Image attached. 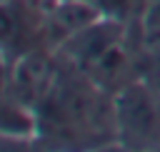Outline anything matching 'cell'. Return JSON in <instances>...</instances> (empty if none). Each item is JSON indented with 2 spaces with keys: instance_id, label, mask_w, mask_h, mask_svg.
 Here are the masks:
<instances>
[{
  "instance_id": "cell-3",
  "label": "cell",
  "mask_w": 160,
  "mask_h": 152,
  "mask_svg": "<svg viewBox=\"0 0 160 152\" xmlns=\"http://www.w3.org/2000/svg\"><path fill=\"white\" fill-rule=\"evenodd\" d=\"M10 62H8V57H5V52L0 50V90L2 87H8V82H10Z\"/></svg>"
},
{
  "instance_id": "cell-4",
  "label": "cell",
  "mask_w": 160,
  "mask_h": 152,
  "mask_svg": "<svg viewBox=\"0 0 160 152\" xmlns=\"http://www.w3.org/2000/svg\"><path fill=\"white\" fill-rule=\"evenodd\" d=\"M0 50H2V42H0Z\"/></svg>"
},
{
  "instance_id": "cell-1",
  "label": "cell",
  "mask_w": 160,
  "mask_h": 152,
  "mask_svg": "<svg viewBox=\"0 0 160 152\" xmlns=\"http://www.w3.org/2000/svg\"><path fill=\"white\" fill-rule=\"evenodd\" d=\"M118 115V137L122 142L145 145L158 140L160 135V107L150 97V92L140 85H128L120 90L115 100Z\"/></svg>"
},
{
  "instance_id": "cell-2",
  "label": "cell",
  "mask_w": 160,
  "mask_h": 152,
  "mask_svg": "<svg viewBox=\"0 0 160 152\" xmlns=\"http://www.w3.org/2000/svg\"><path fill=\"white\" fill-rule=\"evenodd\" d=\"M0 137L32 140L38 137V112L15 97L8 87L0 90Z\"/></svg>"
}]
</instances>
